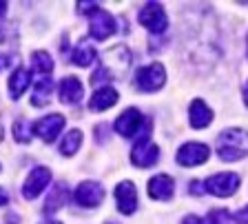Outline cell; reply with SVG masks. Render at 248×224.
Wrapping results in <instances>:
<instances>
[{"label": "cell", "instance_id": "1", "mask_svg": "<svg viewBox=\"0 0 248 224\" xmlns=\"http://www.w3.org/2000/svg\"><path fill=\"white\" fill-rule=\"evenodd\" d=\"M215 151L219 160L237 162L248 156V131L244 129H224L215 140Z\"/></svg>", "mask_w": 248, "mask_h": 224}, {"label": "cell", "instance_id": "2", "mask_svg": "<svg viewBox=\"0 0 248 224\" xmlns=\"http://www.w3.org/2000/svg\"><path fill=\"white\" fill-rule=\"evenodd\" d=\"M131 64V51L124 45H118V47L108 49L102 58V67L93 73L91 82H102V80H120L126 73Z\"/></svg>", "mask_w": 248, "mask_h": 224}, {"label": "cell", "instance_id": "3", "mask_svg": "<svg viewBox=\"0 0 248 224\" xmlns=\"http://www.w3.org/2000/svg\"><path fill=\"white\" fill-rule=\"evenodd\" d=\"M164 82H166V69L160 63L146 64V67H140L135 71V89L138 91L153 94V91H160L164 87Z\"/></svg>", "mask_w": 248, "mask_h": 224}, {"label": "cell", "instance_id": "4", "mask_svg": "<svg viewBox=\"0 0 248 224\" xmlns=\"http://www.w3.org/2000/svg\"><path fill=\"white\" fill-rule=\"evenodd\" d=\"M138 20L142 27H146L151 33H164L166 27H169V18L164 14V7L157 5V2H146L142 5L138 14Z\"/></svg>", "mask_w": 248, "mask_h": 224}, {"label": "cell", "instance_id": "5", "mask_svg": "<svg viewBox=\"0 0 248 224\" xmlns=\"http://www.w3.org/2000/svg\"><path fill=\"white\" fill-rule=\"evenodd\" d=\"M149 131L144 133L142 140L135 142L133 151H131V162H133L135 167H142V169L153 167V164H157V160H160V146L149 140Z\"/></svg>", "mask_w": 248, "mask_h": 224}, {"label": "cell", "instance_id": "6", "mask_svg": "<svg viewBox=\"0 0 248 224\" xmlns=\"http://www.w3.org/2000/svg\"><path fill=\"white\" fill-rule=\"evenodd\" d=\"M239 187V176L237 173H215V176L206 177L204 182V191L213 193L215 198H228L237 191Z\"/></svg>", "mask_w": 248, "mask_h": 224}, {"label": "cell", "instance_id": "7", "mask_svg": "<svg viewBox=\"0 0 248 224\" xmlns=\"http://www.w3.org/2000/svg\"><path fill=\"white\" fill-rule=\"evenodd\" d=\"M118 32V25H115V18L104 9H95L89 18V33H91L93 40H107L113 33Z\"/></svg>", "mask_w": 248, "mask_h": 224}, {"label": "cell", "instance_id": "8", "mask_svg": "<svg viewBox=\"0 0 248 224\" xmlns=\"http://www.w3.org/2000/svg\"><path fill=\"white\" fill-rule=\"evenodd\" d=\"M73 200H76V204H80L84 208H95L104 200V187L100 182H93V180H84L73 191Z\"/></svg>", "mask_w": 248, "mask_h": 224}, {"label": "cell", "instance_id": "9", "mask_svg": "<svg viewBox=\"0 0 248 224\" xmlns=\"http://www.w3.org/2000/svg\"><path fill=\"white\" fill-rule=\"evenodd\" d=\"M208 156H211V151L204 142H186L177 149L175 160L182 167H197V164H204Z\"/></svg>", "mask_w": 248, "mask_h": 224}, {"label": "cell", "instance_id": "10", "mask_svg": "<svg viewBox=\"0 0 248 224\" xmlns=\"http://www.w3.org/2000/svg\"><path fill=\"white\" fill-rule=\"evenodd\" d=\"M49 182H51V171L46 167H36L22 184V195L27 200H36L45 191V187H49Z\"/></svg>", "mask_w": 248, "mask_h": 224}, {"label": "cell", "instance_id": "11", "mask_svg": "<svg viewBox=\"0 0 248 224\" xmlns=\"http://www.w3.org/2000/svg\"><path fill=\"white\" fill-rule=\"evenodd\" d=\"M62 129H64V115H60V113L45 115V118H40L33 125V133L45 142H53Z\"/></svg>", "mask_w": 248, "mask_h": 224}, {"label": "cell", "instance_id": "12", "mask_svg": "<svg viewBox=\"0 0 248 224\" xmlns=\"http://www.w3.org/2000/svg\"><path fill=\"white\" fill-rule=\"evenodd\" d=\"M115 200H118V211L124 215L135 213L138 208V191H135V184L131 180H124L115 187Z\"/></svg>", "mask_w": 248, "mask_h": 224}, {"label": "cell", "instance_id": "13", "mask_svg": "<svg viewBox=\"0 0 248 224\" xmlns=\"http://www.w3.org/2000/svg\"><path fill=\"white\" fill-rule=\"evenodd\" d=\"M142 122H144V115L140 113L135 107H131V109L122 111L120 113V118L115 120V131H118L122 138H133L135 133L140 131V127H142Z\"/></svg>", "mask_w": 248, "mask_h": 224}, {"label": "cell", "instance_id": "14", "mask_svg": "<svg viewBox=\"0 0 248 224\" xmlns=\"http://www.w3.org/2000/svg\"><path fill=\"white\" fill-rule=\"evenodd\" d=\"M173 191H175V182L166 173H157V176H153L149 180V195L153 200L166 202V200L173 198Z\"/></svg>", "mask_w": 248, "mask_h": 224}, {"label": "cell", "instance_id": "15", "mask_svg": "<svg viewBox=\"0 0 248 224\" xmlns=\"http://www.w3.org/2000/svg\"><path fill=\"white\" fill-rule=\"evenodd\" d=\"M188 120H191L193 129H206L213 122V111L208 109V104L204 100L195 98L188 107Z\"/></svg>", "mask_w": 248, "mask_h": 224}, {"label": "cell", "instance_id": "16", "mask_svg": "<svg viewBox=\"0 0 248 224\" xmlns=\"http://www.w3.org/2000/svg\"><path fill=\"white\" fill-rule=\"evenodd\" d=\"M69 198H71V191H69V187L64 182H58V184H53V189H51V193H49V198H46V202H45V215H53L56 211H60L64 204L69 202Z\"/></svg>", "mask_w": 248, "mask_h": 224}, {"label": "cell", "instance_id": "17", "mask_svg": "<svg viewBox=\"0 0 248 224\" xmlns=\"http://www.w3.org/2000/svg\"><path fill=\"white\" fill-rule=\"evenodd\" d=\"M84 98V89L82 82L76 78V76H69L60 82V100L64 104H78Z\"/></svg>", "mask_w": 248, "mask_h": 224}, {"label": "cell", "instance_id": "18", "mask_svg": "<svg viewBox=\"0 0 248 224\" xmlns=\"http://www.w3.org/2000/svg\"><path fill=\"white\" fill-rule=\"evenodd\" d=\"M118 102V91L113 87H100L89 100V109L91 111H107Z\"/></svg>", "mask_w": 248, "mask_h": 224}, {"label": "cell", "instance_id": "19", "mask_svg": "<svg viewBox=\"0 0 248 224\" xmlns=\"http://www.w3.org/2000/svg\"><path fill=\"white\" fill-rule=\"evenodd\" d=\"M29 82H31L29 69L18 67L14 73H11V78H9V96L14 100H18L22 94H25V89L29 87Z\"/></svg>", "mask_w": 248, "mask_h": 224}, {"label": "cell", "instance_id": "20", "mask_svg": "<svg viewBox=\"0 0 248 224\" xmlns=\"http://www.w3.org/2000/svg\"><path fill=\"white\" fill-rule=\"evenodd\" d=\"M95 56H98L95 47H93L91 42L82 40V42H78L76 49L71 51V63L78 64V67H89V64L95 60Z\"/></svg>", "mask_w": 248, "mask_h": 224}, {"label": "cell", "instance_id": "21", "mask_svg": "<svg viewBox=\"0 0 248 224\" xmlns=\"http://www.w3.org/2000/svg\"><path fill=\"white\" fill-rule=\"evenodd\" d=\"M51 91H53V80L49 76L45 78L36 80V87H33V96H31V104L33 107H45L51 98Z\"/></svg>", "mask_w": 248, "mask_h": 224}, {"label": "cell", "instance_id": "22", "mask_svg": "<svg viewBox=\"0 0 248 224\" xmlns=\"http://www.w3.org/2000/svg\"><path fill=\"white\" fill-rule=\"evenodd\" d=\"M80 144H82V131L80 129H71L64 136V140L60 142V153L62 156H76L78 149H80Z\"/></svg>", "mask_w": 248, "mask_h": 224}, {"label": "cell", "instance_id": "23", "mask_svg": "<svg viewBox=\"0 0 248 224\" xmlns=\"http://www.w3.org/2000/svg\"><path fill=\"white\" fill-rule=\"evenodd\" d=\"M31 67H33L36 73H45V76H49V73L53 71V60L46 51H33L31 53Z\"/></svg>", "mask_w": 248, "mask_h": 224}, {"label": "cell", "instance_id": "24", "mask_svg": "<svg viewBox=\"0 0 248 224\" xmlns=\"http://www.w3.org/2000/svg\"><path fill=\"white\" fill-rule=\"evenodd\" d=\"M14 138H16V142H20V144L31 142V125L25 118H18V120L14 122Z\"/></svg>", "mask_w": 248, "mask_h": 224}, {"label": "cell", "instance_id": "25", "mask_svg": "<svg viewBox=\"0 0 248 224\" xmlns=\"http://www.w3.org/2000/svg\"><path fill=\"white\" fill-rule=\"evenodd\" d=\"M204 224H231V215L224 208H213V211H208Z\"/></svg>", "mask_w": 248, "mask_h": 224}, {"label": "cell", "instance_id": "26", "mask_svg": "<svg viewBox=\"0 0 248 224\" xmlns=\"http://www.w3.org/2000/svg\"><path fill=\"white\" fill-rule=\"evenodd\" d=\"M18 60V56L16 53H5V51H0V71H5L7 67H11V64Z\"/></svg>", "mask_w": 248, "mask_h": 224}, {"label": "cell", "instance_id": "27", "mask_svg": "<svg viewBox=\"0 0 248 224\" xmlns=\"http://www.w3.org/2000/svg\"><path fill=\"white\" fill-rule=\"evenodd\" d=\"M95 9H100L98 2H78V11H80V14H84V16H91Z\"/></svg>", "mask_w": 248, "mask_h": 224}, {"label": "cell", "instance_id": "28", "mask_svg": "<svg viewBox=\"0 0 248 224\" xmlns=\"http://www.w3.org/2000/svg\"><path fill=\"white\" fill-rule=\"evenodd\" d=\"M104 133L108 136V125H104L102 122V125L95 127V142H98V144H104V142L108 140V138H104Z\"/></svg>", "mask_w": 248, "mask_h": 224}, {"label": "cell", "instance_id": "29", "mask_svg": "<svg viewBox=\"0 0 248 224\" xmlns=\"http://www.w3.org/2000/svg\"><path fill=\"white\" fill-rule=\"evenodd\" d=\"M232 220H235V224H248V207L239 208L237 213L232 215Z\"/></svg>", "mask_w": 248, "mask_h": 224}, {"label": "cell", "instance_id": "30", "mask_svg": "<svg viewBox=\"0 0 248 224\" xmlns=\"http://www.w3.org/2000/svg\"><path fill=\"white\" fill-rule=\"evenodd\" d=\"M188 193H191V195H197V198H200V195H204V184L200 182V180H193L191 182V189H188Z\"/></svg>", "mask_w": 248, "mask_h": 224}, {"label": "cell", "instance_id": "31", "mask_svg": "<svg viewBox=\"0 0 248 224\" xmlns=\"http://www.w3.org/2000/svg\"><path fill=\"white\" fill-rule=\"evenodd\" d=\"M182 224H204V220H200L197 215H186Z\"/></svg>", "mask_w": 248, "mask_h": 224}, {"label": "cell", "instance_id": "32", "mask_svg": "<svg viewBox=\"0 0 248 224\" xmlns=\"http://www.w3.org/2000/svg\"><path fill=\"white\" fill-rule=\"evenodd\" d=\"M5 204H9V193L0 187V207H5Z\"/></svg>", "mask_w": 248, "mask_h": 224}, {"label": "cell", "instance_id": "33", "mask_svg": "<svg viewBox=\"0 0 248 224\" xmlns=\"http://www.w3.org/2000/svg\"><path fill=\"white\" fill-rule=\"evenodd\" d=\"M7 14V2H0V18H5Z\"/></svg>", "mask_w": 248, "mask_h": 224}, {"label": "cell", "instance_id": "34", "mask_svg": "<svg viewBox=\"0 0 248 224\" xmlns=\"http://www.w3.org/2000/svg\"><path fill=\"white\" fill-rule=\"evenodd\" d=\"M244 102H246V107H248V82L244 84Z\"/></svg>", "mask_w": 248, "mask_h": 224}, {"label": "cell", "instance_id": "35", "mask_svg": "<svg viewBox=\"0 0 248 224\" xmlns=\"http://www.w3.org/2000/svg\"><path fill=\"white\" fill-rule=\"evenodd\" d=\"M40 224H62V222H56V220H45V222H40Z\"/></svg>", "mask_w": 248, "mask_h": 224}, {"label": "cell", "instance_id": "36", "mask_svg": "<svg viewBox=\"0 0 248 224\" xmlns=\"http://www.w3.org/2000/svg\"><path fill=\"white\" fill-rule=\"evenodd\" d=\"M14 220H16V215H9V218H7V224H16Z\"/></svg>", "mask_w": 248, "mask_h": 224}, {"label": "cell", "instance_id": "37", "mask_svg": "<svg viewBox=\"0 0 248 224\" xmlns=\"http://www.w3.org/2000/svg\"><path fill=\"white\" fill-rule=\"evenodd\" d=\"M0 140H2V122H0Z\"/></svg>", "mask_w": 248, "mask_h": 224}, {"label": "cell", "instance_id": "38", "mask_svg": "<svg viewBox=\"0 0 248 224\" xmlns=\"http://www.w3.org/2000/svg\"><path fill=\"white\" fill-rule=\"evenodd\" d=\"M246 56H248V36H246Z\"/></svg>", "mask_w": 248, "mask_h": 224}, {"label": "cell", "instance_id": "39", "mask_svg": "<svg viewBox=\"0 0 248 224\" xmlns=\"http://www.w3.org/2000/svg\"><path fill=\"white\" fill-rule=\"evenodd\" d=\"M107 224H118V222H107Z\"/></svg>", "mask_w": 248, "mask_h": 224}, {"label": "cell", "instance_id": "40", "mask_svg": "<svg viewBox=\"0 0 248 224\" xmlns=\"http://www.w3.org/2000/svg\"><path fill=\"white\" fill-rule=\"evenodd\" d=\"M0 169H2V167H0Z\"/></svg>", "mask_w": 248, "mask_h": 224}]
</instances>
